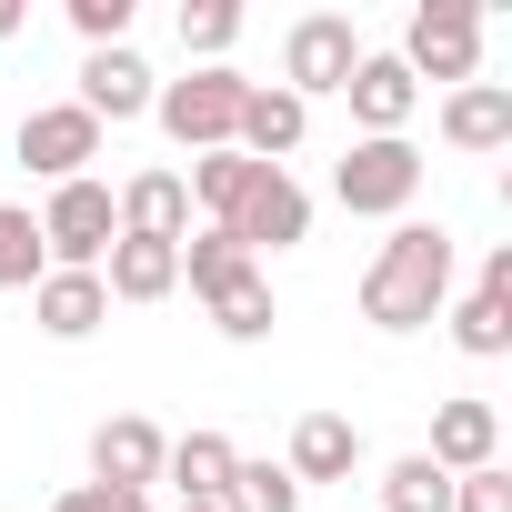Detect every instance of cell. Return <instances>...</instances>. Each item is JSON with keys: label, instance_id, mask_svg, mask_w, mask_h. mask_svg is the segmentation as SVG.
Here are the masks:
<instances>
[{"label": "cell", "instance_id": "6da1fadb", "mask_svg": "<svg viewBox=\"0 0 512 512\" xmlns=\"http://www.w3.org/2000/svg\"><path fill=\"white\" fill-rule=\"evenodd\" d=\"M452 302V231L442 221H392V241L362 272V322L372 332H422Z\"/></svg>", "mask_w": 512, "mask_h": 512}, {"label": "cell", "instance_id": "7a4b0ae2", "mask_svg": "<svg viewBox=\"0 0 512 512\" xmlns=\"http://www.w3.org/2000/svg\"><path fill=\"white\" fill-rule=\"evenodd\" d=\"M241 91H251V81L211 61V71H191V81H161L151 111H161V131L201 161V151H231V131H241Z\"/></svg>", "mask_w": 512, "mask_h": 512}, {"label": "cell", "instance_id": "3957f363", "mask_svg": "<svg viewBox=\"0 0 512 512\" xmlns=\"http://www.w3.org/2000/svg\"><path fill=\"white\" fill-rule=\"evenodd\" d=\"M332 201L362 211V221H402V211L422 201V151H412V141H352V151L332 161Z\"/></svg>", "mask_w": 512, "mask_h": 512}, {"label": "cell", "instance_id": "277c9868", "mask_svg": "<svg viewBox=\"0 0 512 512\" xmlns=\"http://www.w3.org/2000/svg\"><path fill=\"white\" fill-rule=\"evenodd\" d=\"M402 71L462 91V81L482 71V11H472V0H422L412 31H402Z\"/></svg>", "mask_w": 512, "mask_h": 512}, {"label": "cell", "instance_id": "5b68a950", "mask_svg": "<svg viewBox=\"0 0 512 512\" xmlns=\"http://www.w3.org/2000/svg\"><path fill=\"white\" fill-rule=\"evenodd\" d=\"M121 241V211H111V181H61L51 211H41V251L51 272H101V251Z\"/></svg>", "mask_w": 512, "mask_h": 512}, {"label": "cell", "instance_id": "8992f818", "mask_svg": "<svg viewBox=\"0 0 512 512\" xmlns=\"http://www.w3.org/2000/svg\"><path fill=\"white\" fill-rule=\"evenodd\" d=\"M251 262H262V251H292V241H312V191L292 181V171H251V191L231 201V221H221Z\"/></svg>", "mask_w": 512, "mask_h": 512}, {"label": "cell", "instance_id": "52a82bcc", "mask_svg": "<svg viewBox=\"0 0 512 512\" xmlns=\"http://www.w3.org/2000/svg\"><path fill=\"white\" fill-rule=\"evenodd\" d=\"M91 161H101V121H91L81 101H41V111L21 121V171H41L51 191H61V181H91Z\"/></svg>", "mask_w": 512, "mask_h": 512}, {"label": "cell", "instance_id": "ba28073f", "mask_svg": "<svg viewBox=\"0 0 512 512\" xmlns=\"http://www.w3.org/2000/svg\"><path fill=\"white\" fill-rule=\"evenodd\" d=\"M352 61H362V31H352L342 11H312V21H292V41H282V91H292V101L342 91Z\"/></svg>", "mask_w": 512, "mask_h": 512}, {"label": "cell", "instance_id": "9c48e42d", "mask_svg": "<svg viewBox=\"0 0 512 512\" xmlns=\"http://www.w3.org/2000/svg\"><path fill=\"white\" fill-rule=\"evenodd\" d=\"M342 101H352L362 141H402V121L422 111V81L402 71V51H362V61H352V81H342Z\"/></svg>", "mask_w": 512, "mask_h": 512}, {"label": "cell", "instance_id": "30bf717a", "mask_svg": "<svg viewBox=\"0 0 512 512\" xmlns=\"http://www.w3.org/2000/svg\"><path fill=\"white\" fill-rule=\"evenodd\" d=\"M302 131H312V101H292L282 81H251V91H241V131H231V151L262 161V171H282V161L302 151Z\"/></svg>", "mask_w": 512, "mask_h": 512}, {"label": "cell", "instance_id": "8fae6325", "mask_svg": "<svg viewBox=\"0 0 512 512\" xmlns=\"http://www.w3.org/2000/svg\"><path fill=\"white\" fill-rule=\"evenodd\" d=\"M161 452H171V432H161V422L111 412V422L91 432V482H111V492H151V482H161Z\"/></svg>", "mask_w": 512, "mask_h": 512}, {"label": "cell", "instance_id": "7c38bea8", "mask_svg": "<svg viewBox=\"0 0 512 512\" xmlns=\"http://www.w3.org/2000/svg\"><path fill=\"white\" fill-rule=\"evenodd\" d=\"M151 91H161V81H151V61H141L131 41L81 61V111H91L101 131H111V121H141V111H151Z\"/></svg>", "mask_w": 512, "mask_h": 512}, {"label": "cell", "instance_id": "4fadbf2b", "mask_svg": "<svg viewBox=\"0 0 512 512\" xmlns=\"http://www.w3.org/2000/svg\"><path fill=\"white\" fill-rule=\"evenodd\" d=\"M31 322H41L51 342H91V332L111 322L101 272H41V282H31Z\"/></svg>", "mask_w": 512, "mask_h": 512}, {"label": "cell", "instance_id": "5bb4252c", "mask_svg": "<svg viewBox=\"0 0 512 512\" xmlns=\"http://www.w3.org/2000/svg\"><path fill=\"white\" fill-rule=\"evenodd\" d=\"M422 462H432V472H482V462H502V412H492V402H472V392H462V402H442V412H432V452H422Z\"/></svg>", "mask_w": 512, "mask_h": 512}, {"label": "cell", "instance_id": "9a60e30c", "mask_svg": "<svg viewBox=\"0 0 512 512\" xmlns=\"http://www.w3.org/2000/svg\"><path fill=\"white\" fill-rule=\"evenodd\" d=\"M101 292H111V302H171V292H181V241H131V231H121V241L101 251Z\"/></svg>", "mask_w": 512, "mask_h": 512}, {"label": "cell", "instance_id": "2e32d148", "mask_svg": "<svg viewBox=\"0 0 512 512\" xmlns=\"http://www.w3.org/2000/svg\"><path fill=\"white\" fill-rule=\"evenodd\" d=\"M111 211H121L131 241H181V231H191V191H181V171H131V181L111 191Z\"/></svg>", "mask_w": 512, "mask_h": 512}, {"label": "cell", "instance_id": "e0dca14e", "mask_svg": "<svg viewBox=\"0 0 512 512\" xmlns=\"http://www.w3.org/2000/svg\"><path fill=\"white\" fill-rule=\"evenodd\" d=\"M352 462H362V432H352L342 412H302V422H292V462H282V472H292L302 492H312V482H352Z\"/></svg>", "mask_w": 512, "mask_h": 512}, {"label": "cell", "instance_id": "ac0fdd59", "mask_svg": "<svg viewBox=\"0 0 512 512\" xmlns=\"http://www.w3.org/2000/svg\"><path fill=\"white\" fill-rule=\"evenodd\" d=\"M201 302H211V322H221L231 342H272V322H282V302H272L262 262H231L221 282H201Z\"/></svg>", "mask_w": 512, "mask_h": 512}, {"label": "cell", "instance_id": "d6986e66", "mask_svg": "<svg viewBox=\"0 0 512 512\" xmlns=\"http://www.w3.org/2000/svg\"><path fill=\"white\" fill-rule=\"evenodd\" d=\"M231 472H241L231 432H181V442L161 452V482H171L181 502H221V492H231Z\"/></svg>", "mask_w": 512, "mask_h": 512}, {"label": "cell", "instance_id": "ffe728a7", "mask_svg": "<svg viewBox=\"0 0 512 512\" xmlns=\"http://www.w3.org/2000/svg\"><path fill=\"white\" fill-rule=\"evenodd\" d=\"M442 141H452V151H502V141H512V91H502V81H462V91L442 101Z\"/></svg>", "mask_w": 512, "mask_h": 512}, {"label": "cell", "instance_id": "44dd1931", "mask_svg": "<svg viewBox=\"0 0 512 512\" xmlns=\"http://www.w3.org/2000/svg\"><path fill=\"white\" fill-rule=\"evenodd\" d=\"M452 342H462L472 362H502V352H512V302H502V292H462V302H452Z\"/></svg>", "mask_w": 512, "mask_h": 512}, {"label": "cell", "instance_id": "7402d4cb", "mask_svg": "<svg viewBox=\"0 0 512 512\" xmlns=\"http://www.w3.org/2000/svg\"><path fill=\"white\" fill-rule=\"evenodd\" d=\"M211 512H302V482H292L282 462H241V472H231V492H221Z\"/></svg>", "mask_w": 512, "mask_h": 512}, {"label": "cell", "instance_id": "603a6c76", "mask_svg": "<svg viewBox=\"0 0 512 512\" xmlns=\"http://www.w3.org/2000/svg\"><path fill=\"white\" fill-rule=\"evenodd\" d=\"M41 272H51V251H41V221L0 201V292H31Z\"/></svg>", "mask_w": 512, "mask_h": 512}, {"label": "cell", "instance_id": "cb8c5ba5", "mask_svg": "<svg viewBox=\"0 0 512 512\" xmlns=\"http://www.w3.org/2000/svg\"><path fill=\"white\" fill-rule=\"evenodd\" d=\"M382 512H452V472H432L422 452H402L382 472Z\"/></svg>", "mask_w": 512, "mask_h": 512}, {"label": "cell", "instance_id": "d4e9b609", "mask_svg": "<svg viewBox=\"0 0 512 512\" xmlns=\"http://www.w3.org/2000/svg\"><path fill=\"white\" fill-rule=\"evenodd\" d=\"M241 41V0H181V51H201V71Z\"/></svg>", "mask_w": 512, "mask_h": 512}, {"label": "cell", "instance_id": "484cf974", "mask_svg": "<svg viewBox=\"0 0 512 512\" xmlns=\"http://www.w3.org/2000/svg\"><path fill=\"white\" fill-rule=\"evenodd\" d=\"M71 31H81L91 51H121V41H131V0H71Z\"/></svg>", "mask_w": 512, "mask_h": 512}, {"label": "cell", "instance_id": "4316f807", "mask_svg": "<svg viewBox=\"0 0 512 512\" xmlns=\"http://www.w3.org/2000/svg\"><path fill=\"white\" fill-rule=\"evenodd\" d=\"M452 512H512V472H502V462L452 472Z\"/></svg>", "mask_w": 512, "mask_h": 512}, {"label": "cell", "instance_id": "83f0119b", "mask_svg": "<svg viewBox=\"0 0 512 512\" xmlns=\"http://www.w3.org/2000/svg\"><path fill=\"white\" fill-rule=\"evenodd\" d=\"M51 512H151V492H111V482H71Z\"/></svg>", "mask_w": 512, "mask_h": 512}, {"label": "cell", "instance_id": "f1b7e54d", "mask_svg": "<svg viewBox=\"0 0 512 512\" xmlns=\"http://www.w3.org/2000/svg\"><path fill=\"white\" fill-rule=\"evenodd\" d=\"M0 41H21V0H0Z\"/></svg>", "mask_w": 512, "mask_h": 512}, {"label": "cell", "instance_id": "f546056e", "mask_svg": "<svg viewBox=\"0 0 512 512\" xmlns=\"http://www.w3.org/2000/svg\"><path fill=\"white\" fill-rule=\"evenodd\" d=\"M181 512H211V502H181Z\"/></svg>", "mask_w": 512, "mask_h": 512}]
</instances>
